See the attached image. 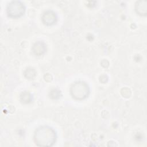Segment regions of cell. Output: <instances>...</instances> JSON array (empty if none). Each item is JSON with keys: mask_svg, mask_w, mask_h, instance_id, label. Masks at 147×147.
Returning <instances> with one entry per match:
<instances>
[{"mask_svg": "<svg viewBox=\"0 0 147 147\" xmlns=\"http://www.w3.org/2000/svg\"><path fill=\"white\" fill-rule=\"evenodd\" d=\"M25 11V6L20 1H11L7 5L6 13L9 17L17 18L21 17Z\"/></svg>", "mask_w": 147, "mask_h": 147, "instance_id": "cell-3", "label": "cell"}, {"mask_svg": "<svg viewBox=\"0 0 147 147\" xmlns=\"http://www.w3.org/2000/svg\"><path fill=\"white\" fill-rule=\"evenodd\" d=\"M72 97L78 100L86 99L89 95L90 87L88 84L83 81H76L73 83L69 89Z\"/></svg>", "mask_w": 147, "mask_h": 147, "instance_id": "cell-2", "label": "cell"}, {"mask_svg": "<svg viewBox=\"0 0 147 147\" xmlns=\"http://www.w3.org/2000/svg\"><path fill=\"white\" fill-rule=\"evenodd\" d=\"M57 16L55 11L51 10L45 11L41 16V21L42 23L47 26H51L55 24L57 21Z\"/></svg>", "mask_w": 147, "mask_h": 147, "instance_id": "cell-4", "label": "cell"}, {"mask_svg": "<svg viewBox=\"0 0 147 147\" xmlns=\"http://www.w3.org/2000/svg\"><path fill=\"white\" fill-rule=\"evenodd\" d=\"M33 100V96L31 93L27 91L21 92L20 95V100L22 103L28 104L30 103Z\"/></svg>", "mask_w": 147, "mask_h": 147, "instance_id": "cell-7", "label": "cell"}, {"mask_svg": "<svg viewBox=\"0 0 147 147\" xmlns=\"http://www.w3.org/2000/svg\"><path fill=\"white\" fill-rule=\"evenodd\" d=\"M44 79L45 81H51L52 79V75L49 74H45L44 75Z\"/></svg>", "mask_w": 147, "mask_h": 147, "instance_id": "cell-12", "label": "cell"}, {"mask_svg": "<svg viewBox=\"0 0 147 147\" xmlns=\"http://www.w3.org/2000/svg\"><path fill=\"white\" fill-rule=\"evenodd\" d=\"M121 93L122 95L125 98H129L131 95V91L129 88L126 87L122 88V90H121Z\"/></svg>", "mask_w": 147, "mask_h": 147, "instance_id": "cell-10", "label": "cell"}, {"mask_svg": "<svg viewBox=\"0 0 147 147\" xmlns=\"http://www.w3.org/2000/svg\"><path fill=\"white\" fill-rule=\"evenodd\" d=\"M136 12L140 16H146L147 14V2L145 0H140L136 2L134 6Z\"/></svg>", "mask_w": 147, "mask_h": 147, "instance_id": "cell-6", "label": "cell"}, {"mask_svg": "<svg viewBox=\"0 0 147 147\" xmlns=\"http://www.w3.org/2000/svg\"><path fill=\"white\" fill-rule=\"evenodd\" d=\"M108 80V77L106 75H102L99 77V81L102 83H105Z\"/></svg>", "mask_w": 147, "mask_h": 147, "instance_id": "cell-11", "label": "cell"}, {"mask_svg": "<svg viewBox=\"0 0 147 147\" xmlns=\"http://www.w3.org/2000/svg\"><path fill=\"white\" fill-rule=\"evenodd\" d=\"M24 75L28 79H33L36 76V70L32 67H28L24 71Z\"/></svg>", "mask_w": 147, "mask_h": 147, "instance_id": "cell-8", "label": "cell"}, {"mask_svg": "<svg viewBox=\"0 0 147 147\" xmlns=\"http://www.w3.org/2000/svg\"><path fill=\"white\" fill-rule=\"evenodd\" d=\"M57 134L55 130L49 126H40L34 132L33 141L38 146H52L55 144Z\"/></svg>", "mask_w": 147, "mask_h": 147, "instance_id": "cell-1", "label": "cell"}, {"mask_svg": "<svg viewBox=\"0 0 147 147\" xmlns=\"http://www.w3.org/2000/svg\"><path fill=\"white\" fill-rule=\"evenodd\" d=\"M32 51L35 55L41 56L47 51V45L42 41H36L32 45Z\"/></svg>", "mask_w": 147, "mask_h": 147, "instance_id": "cell-5", "label": "cell"}, {"mask_svg": "<svg viewBox=\"0 0 147 147\" xmlns=\"http://www.w3.org/2000/svg\"><path fill=\"white\" fill-rule=\"evenodd\" d=\"M49 96L51 99H53V100H56V99H59L61 96V91L57 89V88H53L49 92Z\"/></svg>", "mask_w": 147, "mask_h": 147, "instance_id": "cell-9", "label": "cell"}]
</instances>
